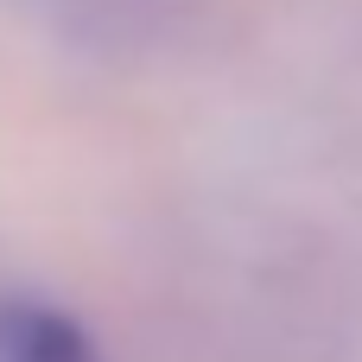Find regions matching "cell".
Returning <instances> with one entry per match:
<instances>
[{"label": "cell", "instance_id": "6da1fadb", "mask_svg": "<svg viewBox=\"0 0 362 362\" xmlns=\"http://www.w3.org/2000/svg\"><path fill=\"white\" fill-rule=\"evenodd\" d=\"M0 362H95V350L45 305H0Z\"/></svg>", "mask_w": 362, "mask_h": 362}]
</instances>
